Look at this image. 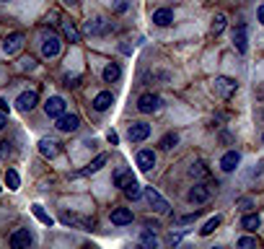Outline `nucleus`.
<instances>
[{"mask_svg": "<svg viewBox=\"0 0 264 249\" xmlns=\"http://www.w3.org/2000/svg\"><path fill=\"white\" fill-rule=\"evenodd\" d=\"M78 81H80L78 76H73V78L68 76V78H65V86H78Z\"/></svg>", "mask_w": 264, "mask_h": 249, "instance_id": "nucleus-39", "label": "nucleus"}, {"mask_svg": "<svg viewBox=\"0 0 264 249\" xmlns=\"http://www.w3.org/2000/svg\"><path fill=\"white\" fill-rule=\"evenodd\" d=\"M24 42H26V37L21 34V31H13V34H8L6 37V42H3V52L11 57V55H18L21 50H24Z\"/></svg>", "mask_w": 264, "mask_h": 249, "instance_id": "nucleus-3", "label": "nucleus"}, {"mask_svg": "<svg viewBox=\"0 0 264 249\" xmlns=\"http://www.w3.org/2000/svg\"><path fill=\"white\" fill-rule=\"evenodd\" d=\"M112 223H114V226H127V223H132V210H129V208H114V210H112Z\"/></svg>", "mask_w": 264, "mask_h": 249, "instance_id": "nucleus-19", "label": "nucleus"}, {"mask_svg": "<svg viewBox=\"0 0 264 249\" xmlns=\"http://www.w3.org/2000/svg\"><path fill=\"white\" fill-rule=\"evenodd\" d=\"M60 47H62V44H60V37L57 34H50V37L41 39V55L44 57H57L60 55Z\"/></svg>", "mask_w": 264, "mask_h": 249, "instance_id": "nucleus-8", "label": "nucleus"}, {"mask_svg": "<svg viewBox=\"0 0 264 249\" xmlns=\"http://www.w3.org/2000/svg\"><path fill=\"white\" fill-rule=\"evenodd\" d=\"M223 29H226V16L223 13H217L215 18H212V34L217 37V34H223Z\"/></svg>", "mask_w": 264, "mask_h": 249, "instance_id": "nucleus-29", "label": "nucleus"}, {"mask_svg": "<svg viewBox=\"0 0 264 249\" xmlns=\"http://www.w3.org/2000/svg\"><path fill=\"white\" fill-rule=\"evenodd\" d=\"M171 21H173V11H171V8L153 11V24H156V26H168Z\"/></svg>", "mask_w": 264, "mask_h": 249, "instance_id": "nucleus-17", "label": "nucleus"}, {"mask_svg": "<svg viewBox=\"0 0 264 249\" xmlns=\"http://www.w3.org/2000/svg\"><path fill=\"white\" fill-rule=\"evenodd\" d=\"M101 76H104V81H106V83H114V81H119V78H122V67H119L117 62H109V65L104 67V73H101Z\"/></svg>", "mask_w": 264, "mask_h": 249, "instance_id": "nucleus-22", "label": "nucleus"}, {"mask_svg": "<svg viewBox=\"0 0 264 249\" xmlns=\"http://www.w3.org/2000/svg\"><path fill=\"white\" fill-rule=\"evenodd\" d=\"M238 164H241V153L238 151H228L223 158H220V169L223 171H236Z\"/></svg>", "mask_w": 264, "mask_h": 249, "instance_id": "nucleus-16", "label": "nucleus"}, {"mask_svg": "<svg viewBox=\"0 0 264 249\" xmlns=\"http://www.w3.org/2000/svg\"><path fill=\"white\" fill-rule=\"evenodd\" d=\"M114 104V96H112V91H101L96 99H94V109L96 112H106L109 106Z\"/></svg>", "mask_w": 264, "mask_h": 249, "instance_id": "nucleus-21", "label": "nucleus"}, {"mask_svg": "<svg viewBox=\"0 0 264 249\" xmlns=\"http://www.w3.org/2000/svg\"><path fill=\"white\" fill-rule=\"evenodd\" d=\"M238 205H241V208H251V200L244 197V200H238Z\"/></svg>", "mask_w": 264, "mask_h": 249, "instance_id": "nucleus-41", "label": "nucleus"}, {"mask_svg": "<svg viewBox=\"0 0 264 249\" xmlns=\"http://www.w3.org/2000/svg\"><path fill=\"white\" fill-rule=\"evenodd\" d=\"M31 210H34V216H36L44 226H52V218H50L47 213H44V208H41V205H31Z\"/></svg>", "mask_w": 264, "mask_h": 249, "instance_id": "nucleus-32", "label": "nucleus"}, {"mask_svg": "<svg viewBox=\"0 0 264 249\" xmlns=\"http://www.w3.org/2000/svg\"><path fill=\"white\" fill-rule=\"evenodd\" d=\"M6 125H8V117H6V112H3V109H0V130H3Z\"/></svg>", "mask_w": 264, "mask_h": 249, "instance_id": "nucleus-40", "label": "nucleus"}, {"mask_svg": "<svg viewBox=\"0 0 264 249\" xmlns=\"http://www.w3.org/2000/svg\"><path fill=\"white\" fill-rule=\"evenodd\" d=\"M176 143H179V135H176V132H166L163 138H161V148L163 151H171Z\"/></svg>", "mask_w": 264, "mask_h": 249, "instance_id": "nucleus-27", "label": "nucleus"}, {"mask_svg": "<svg viewBox=\"0 0 264 249\" xmlns=\"http://www.w3.org/2000/svg\"><path fill=\"white\" fill-rule=\"evenodd\" d=\"M145 197H148V202L153 205V210H156V213H168V202L156 190H153V187H145Z\"/></svg>", "mask_w": 264, "mask_h": 249, "instance_id": "nucleus-12", "label": "nucleus"}, {"mask_svg": "<svg viewBox=\"0 0 264 249\" xmlns=\"http://www.w3.org/2000/svg\"><path fill=\"white\" fill-rule=\"evenodd\" d=\"M187 200L192 202V205H202V202L210 200V187H207V185H194V187L187 192Z\"/></svg>", "mask_w": 264, "mask_h": 249, "instance_id": "nucleus-7", "label": "nucleus"}, {"mask_svg": "<svg viewBox=\"0 0 264 249\" xmlns=\"http://www.w3.org/2000/svg\"><path fill=\"white\" fill-rule=\"evenodd\" d=\"M161 104H163V99H161L158 94H143V96L138 99V109L143 112V115L158 112V109H161Z\"/></svg>", "mask_w": 264, "mask_h": 249, "instance_id": "nucleus-4", "label": "nucleus"}, {"mask_svg": "<svg viewBox=\"0 0 264 249\" xmlns=\"http://www.w3.org/2000/svg\"><path fill=\"white\" fill-rule=\"evenodd\" d=\"M256 99H261V101H264V86H259V88H256Z\"/></svg>", "mask_w": 264, "mask_h": 249, "instance_id": "nucleus-42", "label": "nucleus"}, {"mask_svg": "<svg viewBox=\"0 0 264 249\" xmlns=\"http://www.w3.org/2000/svg\"><path fill=\"white\" fill-rule=\"evenodd\" d=\"M129 182H135V174H132V169H124V166H122V169L114 171V185H117V187L124 190Z\"/></svg>", "mask_w": 264, "mask_h": 249, "instance_id": "nucleus-18", "label": "nucleus"}, {"mask_svg": "<svg viewBox=\"0 0 264 249\" xmlns=\"http://www.w3.org/2000/svg\"><path fill=\"white\" fill-rule=\"evenodd\" d=\"M197 218V210L194 213H189V216H182V218H176V223H179V226H184V223H192Z\"/></svg>", "mask_w": 264, "mask_h": 249, "instance_id": "nucleus-36", "label": "nucleus"}, {"mask_svg": "<svg viewBox=\"0 0 264 249\" xmlns=\"http://www.w3.org/2000/svg\"><path fill=\"white\" fill-rule=\"evenodd\" d=\"M36 101H39L36 91H24V94H18V99H16V109L18 112H31L36 106Z\"/></svg>", "mask_w": 264, "mask_h": 249, "instance_id": "nucleus-10", "label": "nucleus"}, {"mask_svg": "<svg viewBox=\"0 0 264 249\" xmlns=\"http://www.w3.org/2000/svg\"><path fill=\"white\" fill-rule=\"evenodd\" d=\"M62 34H65V39H68L70 44L80 42V31H78V26L73 24V21H62Z\"/></svg>", "mask_w": 264, "mask_h": 249, "instance_id": "nucleus-20", "label": "nucleus"}, {"mask_svg": "<svg viewBox=\"0 0 264 249\" xmlns=\"http://www.w3.org/2000/svg\"><path fill=\"white\" fill-rule=\"evenodd\" d=\"M106 140H109V143H112V146H117V143H119V135H117L114 130H109V135H106Z\"/></svg>", "mask_w": 264, "mask_h": 249, "instance_id": "nucleus-37", "label": "nucleus"}, {"mask_svg": "<svg viewBox=\"0 0 264 249\" xmlns=\"http://www.w3.org/2000/svg\"><path fill=\"white\" fill-rule=\"evenodd\" d=\"M18 67H21V70H34V67H36V60H34V57H21Z\"/></svg>", "mask_w": 264, "mask_h": 249, "instance_id": "nucleus-34", "label": "nucleus"}, {"mask_svg": "<svg viewBox=\"0 0 264 249\" xmlns=\"http://www.w3.org/2000/svg\"><path fill=\"white\" fill-rule=\"evenodd\" d=\"M233 47H236L241 55L249 50V39H246V26H244V24H238V26L233 29Z\"/></svg>", "mask_w": 264, "mask_h": 249, "instance_id": "nucleus-13", "label": "nucleus"}, {"mask_svg": "<svg viewBox=\"0 0 264 249\" xmlns=\"http://www.w3.org/2000/svg\"><path fill=\"white\" fill-rule=\"evenodd\" d=\"M8 151H11V148H8V143H6V140H0V158H6V156H8Z\"/></svg>", "mask_w": 264, "mask_h": 249, "instance_id": "nucleus-38", "label": "nucleus"}, {"mask_svg": "<svg viewBox=\"0 0 264 249\" xmlns=\"http://www.w3.org/2000/svg\"><path fill=\"white\" fill-rule=\"evenodd\" d=\"M138 166H140L143 171H150L153 166H156V153H153L150 148H143V151L138 153Z\"/></svg>", "mask_w": 264, "mask_h": 249, "instance_id": "nucleus-15", "label": "nucleus"}, {"mask_svg": "<svg viewBox=\"0 0 264 249\" xmlns=\"http://www.w3.org/2000/svg\"><path fill=\"white\" fill-rule=\"evenodd\" d=\"M6 185H8V190H18L21 187V176H18L16 169H8L6 171Z\"/></svg>", "mask_w": 264, "mask_h": 249, "instance_id": "nucleus-26", "label": "nucleus"}, {"mask_svg": "<svg viewBox=\"0 0 264 249\" xmlns=\"http://www.w3.org/2000/svg\"><path fill=\"white\" fill-rule=\"evenodd\" d=\"M256 244H259V241H256L254 236H241V239H238V246H241V249H254Z\"/></svg>", "mask_w": 264, "mask_h": 249, "instance_id": "nucleus-33", "label": "nucleus"}, {"mask_svg": "<svg viewBox=\"0 0 264 249\" xmlns=\"http://www.w3.org/2000/svg\"><path fill=\"white\" fill-rule=\"evenodd\" d=\"M212 91L220 96V99H231L236 91H238V83L233 78H226V76H217L215 83H212Z\"/></svg>", "mask_w": 264, "mask_h": 249, "instance_id": "nucleus-1", "label": "nucleus"}, {"mask_svg": "<svg viewBox=\"0 0 264 249\" xmlns=\"http://www.w3.org/2000/svg\"><path fill=\"white\" fill-rule=\"evenodd\" d=\"M217 226H220V216L210 218V221H207V223L202 226V229H200V234H202V236H210V234H212V231L217 229Z\"/></svg>", "mask_w": 264, "mask_h": 249, "instance_id": "nucleus-28", "label": "nucleus"}, {"mask_svg": "<svg viewBox=\"0 0 264 249\" xmlns=\"http://www.w3.org/2000/svg\"><path fill=\"white\" fill-rule=\"evenodd\" d=\"M106 161H109V156H106V153H99V156H96L94 161L88 164V166H85V169H83L80 174H96V171H99V169H101V166H104Z\"/></svg>", "mask_w": 264, "mask_h": 249, "instance_id": "nucleus-24", "label": "nucleus"}, {"mask_svg": "<svg viewBox=\"0 0 264 249\" xmlns=\"http://www.w3.org/2000/svg\"><path fill=\"white\" fill-rule=\"evenodd\" d=\"M148 135H150V125H145V122H132L129 130H127V138H129L132 143L148 140Z\"/></svg>", "mask_w": 264, "mask_h": 249, "instance_id": "nucleus-6", "label": "nucleus"}, {"mask_svg": "<svg viewBox=\"0 0 264 249\" xmlns=\"http://www.w3.org/2000/svg\"><path fill=\"white\" fill-rule=\"evenodd\" d=\"M256 16H259V24H264V6H259V13Z\"/></svg>", "mask_w": 264, "mask_h": 249, "instance_id": "nucleus-43", "label": "nucleus"}, {"mask_svg": "<svg viewBox=\"0 0 264 249\" xmlns=\"http://www.w3.org/2000/svg\"><path fill=\"white\" fill-rule=\"evenodd\" d=\"M31 244H34V236H31L29 229H18V231L11 234V246L13 249H29Z\"/></svg>", "mask_w": 264, "mask_h": 249, "instance_id": "nucleus-5", "label": "nucleus"}, {"mask_svg": "<svg viewBox=\"0 0 264 249\" xmlns=\"http://www.w3.org/2000/svg\"><path fill=\"white\" fill-rule=\"evenodd\" d=\"M85 34H94V37H104V34H109V31H114V24L112 21H106V18H88L85 21Z\"/></svg>", "mask_w": 264, "mask_h": 249, "instance_id": "nucleus-2", "label": "nucleus"}, {"mask_svg": "<svg viewBox=\"0 0 264 249\" xmlns=\"http://www.w3.org/2000/svg\"><path fill=\"white\" fill-rule=\"evenodd\" d=\"M189 174H192V176H207V174H210V169H207L202 161H197V164H192Z\"/></svg>", "mask_w": 264, "mask_h": 249, "instance_id": "nucleus-31", "label": "nucleus"}, {"mask_svg": "<svg viewBox=\"0 0 264 249\" xmlns=\"http://www.w3.org/2000/svg\"><path fill=\"white\" fill-rule=\"evenodd\" d=\"M65 3H78V0H65Z\"/></svg>", "mask_w": 264, "mask_h": 249, "instance_id": "nucleus-44", "label": "nucleus"}, {"mask_svg": "<svg viewBox=\"0 0 264 249\" xmlns=\"http://www.w3.org/2000/svg\"><path fill=\"white\" fill-rule=\"evenodd\" d=\"M55 127H57L60 132H75V130L80 127V117H78V115H60Z\"/></svg>", "mask_w": 264, "mask_h": 249, "instance_id": "nucleus-11", "label": "nucleus"}, {"mask_svg": "<svg viewBox=\"0 0 264 249\" xmlns=\"http://www.w3.org/2000/svg\"><path fill=\"white\" fill-rule=\"evenodd\" d=\"M127 8H129V0H114V6H112L114 13H124Z\"/></svg>", "mask_w": 264, "mask_h": 249, "instance_id": "nucleus-35", "label": "nucleus"}, {"mask_svg": "<svg viewBox=\"0 0 264 249\" xmlns=\"http://www.w3.org/2000/svg\"><path fill=\"white\" fill-rule=\"evenodd\" d=\"M261 226V218L256 213H246L244 218H241V229H246V231H256Z\"/></svg>", "mask_w": 264, "mask_h": 249, "instance_id": "nucleus-23", "label": "nucleus"}, {"mask_svg": "<svg viewBox=\"0 0 264 249\" xmlns=\"http://www.w3.org/2000/svg\"><path fill=\"white\" fill-rule=\"evenodd\" d=\"M44 112H47V117L57 120L60 115H65V99L62 96H50L44 101Z\"/></svg>", "mask_w": 264, "mask_h": 249, "instance_id": "nucleus-9", "label": "nucleus"}, {"mask_svg": "<svg viewBox=\"0 0 264 249\" xmlns=\"http://www.w3.org/2000/svg\"><path fill=\"white\" fill-rule=\"evenodd\" d=\"M140 244L148 246V249H156V246H158V239H156V234H153L150 229H145V231L140 234Z\"/></svg>", "mask_w": 264, "mask_h": 249, "instance_id": "nucleus-25", "label": "nucleus"}, {"mask_svg": "<svg viewBox=\"0 0 264 249\" xmlns=\"http://www.w3.org/2000/svg\"><path fill=\"white\" fill-rule=\"evenodd\" d=\"M39 153H41L44 158H55V156L60 153V143L52 140V138H41V140H39Z\"/></svg>", "mask_w": 264, "mask_h": 249, "instance_id": "nucleus-14", "label": "nucleus"}, {"mask_svg": "<svg viewBox=\"0 0 264 249\" xmlns=\"http://www.w3.org/2000/svg\"><path fill=\"white\" fill-rule=\"evenodd\" d=\"M124 195H127L129 200H138V197L143 195V190H140V185H138V182H129V185L124 187Z\"/></svg>", "mask_w": 264, "mask_h": 249, "instance_id": "nucleus-30", "label": "nucleus"}]
</instances>
